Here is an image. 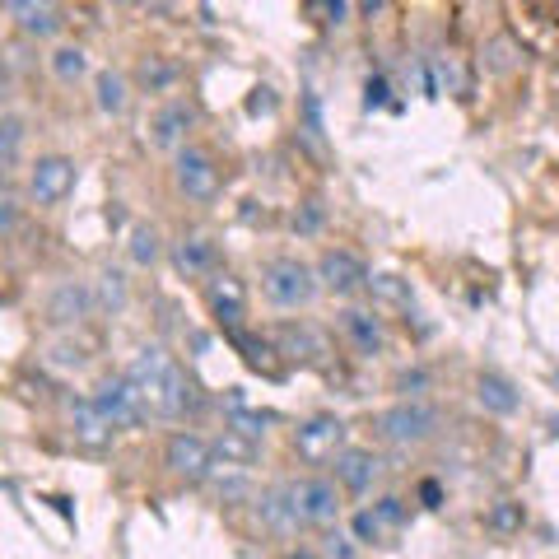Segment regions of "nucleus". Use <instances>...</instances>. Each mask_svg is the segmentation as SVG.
Instances as JSON below:
<instances>
[{
	"label": "nucleus",
	"instance_id": "nucleus-40",
	"mask_svg": "<svg viewBox=\"0 0 559 559\" xmlns=\"http://www.w3.org/2000/svg\"><path fill=\"white\" fill-rule=\"evenodd\" d=\"M0 94H5V70H0Z\"/></svg>",
	"mask_w": 559,
	"mask_h": 559
},
{
	"label": "nucleus",
	"instance_id": "nucleus-26",
	"mask_svg": "<svg viewBox=\"0 0 559 559\" xmlns=\"http://www.w3.org/2000/svg\"><path fill=\"white\" fill-rule=\"evenodd\" d=\"M369 289L378 294V299H387V303H401V308H410V285L406 280H396V275H369Z\"/></svg>",
	"mask_w": 559,
	"mask_h": 559
},
{
	"label": "nucleus",
	"instance_id": "nucleus-13",
	"mask_svg": "<svg viewBox=\"0 0 559 559\" xmlns=\"http://www.w3.org/2000/svg\"><path fill=\"white\" fill-rule=\"evenodd\" d=\"M378 471H382V462L373 457L369 448H345V452H336V480H341L345 490L350 494H364L378 480Z\"/></svg>",
	"mask_w": 559,
	"mask_h": 559
},
{
	"label": "nucleus",
	"instance_id": "nucleus-20",
	"mask_svg": "<svg viewBox=\"0 0 559 559\" xmlns=\"http://www.w3.org/2000/svg\"><path fill=\"white\" fill-rule=\"evenodd\" d=\"M261 518L271 522L275 532H294V527H303L299 508H294V490H289V485H275V490L261 494Z\"/></svg>",
	"mask_w": 559,
	"mask_h": 559
},
{
	"label": "nucleus",
	"instance_id": "nucleus-23",
	"mask_svg": "<svg viewBox=\"0 0 559 559\" xmlns=\"http://www.w3.org/2000/svg\"><path fill=\"white\" fill-rule=\"evenodd\" d=\"M24 117L19 112H5L0 117V164H14L19 159V150H24Z\"/></svg>",
	"mask_w": 559,
	"mask_h": 559
},
{
	"label": "nucleus",
	"instance_id": "nucleus-16",
	"mask_svg": "<svg viewBox=\"0 0 559 559\" xmlns=\"http://www.w3.org/2000/svg\"><path fill=\"white\" fill-rule=\"evenodd\" d=\"M70 424H75V438H80L84 448H108L112 434H117V429L98 415L94 401H70Z\"/></svg>",
	"mask_w": 559,
	"mask_h": 559
},
{
	"label": "nucleus",
	"instance_id": "nucleus-8",
	"mask_svg": "<svg viewBox=\"0 0 559 559\" xmlns=\"http://www.w3.org/2000/svg\"><path fill=\"white\" fill-rule=\"evenodd\" d=\"M173 173H178V187L187 191L191 201H215L219 191V168L215 159L205 150H196V145H182L178 150V164H173Z\"/></svg>",
	"mask_w": 559,
	"mask_h": 559
},
{
	"label": "nucleus",
	"instance_id": "nucleus-22",
	"mask_svg": "<svg viewBox=\"0 0 559 559\" xmlns=\"http://www.w3.org/2000/svg\"><path fill=\"white\" fill-rule=\"evenodd\" d=\"M98 112H108V117H122L126 103H131V94H126V75H117V70H98Z\"/></svg>",
	"mask_w": 559,
	"mask_h": 559
},
{
	"label": "nucleus",
	"instance_id": "nucleus-6",
	"mask_svg": "<svg viewBox=\"0 0 559 559\" xmlns=\"http://www.w3.org/2000/svg\"><path fill=\"white\" fill-rule=\"evenodd\" d=\"M289 490H294V508H299L303 527H327V522H336V513H341V494H336L331 480L308 476V480H294Z\"/></svg>",
	"mask_w": 559,
	"mask_h": 559
},
{
	"label": "nucleus",
	"instance_id": "nucleus-17",
	"mask_svg": "<svg viewBox=\"0 0 559 559\" xmlns=\"http://www.w3.org/2000/svg\"><path fill=\"white\" fill-rule=\"evenodd\" d=\"M341 331H345V341L355 345L359 355H378L382 350V322L373 313H364V308H345Z\"/></svg>",
	"mask_w": 559,
	"mask_h": 559
},
{
	"label": "nucleus",
	"instance_id": "nucleus-39",
	"mask_svg": "<svg viewBox=\"0 0 559 559\" xmlns=\"http://www.w3.org/2000/svg\"><path fill=\"white\" fill-rule=\"evenodd\" d=\"M289 559H313V555H308V550H299V555H289Z\"/></svg>",
	"mask_w": 559,
	"mask_h": 559
},
{
	"label": "nucleus",
	"instance_id": "nucleus-1",
	"mask_svg": "<svg viewBox=\"0 0 559 559\" xmlns=\"http://www.w3.org/2000/svg\"><path fill=\"white\" fill-rule=\"evenodd\" d=\"M126 378L136 382L140 401H145V415H159V420H178L196 406V387H191L187 369L168 355L164 345H145L131 359V373Z\"/></svg>",
	"mask_w": 559,
	"mask_h": 559
},
{
	"label": "nucleus",
	"instance_id": "nucleus-38",
	"mask_svg": "<svg viewBox=\"0 0 559 559\" xmlns=\"http://www.w3.org/2000/svg\"><path fill=\"white\" fill-rule=\"evenodd\" d=\"M490 56H494V70H508V42H490Z\"/></svg>",
	"mask_w": 559,
	"mask_h": 559
},
{
	"label": "nucleus",
	"instance_id": "nucleus-32",
	"mask_svg": "<svg viewBox=\"0 0 559 559\" xmlns=\"http://www.w3.org/2000/svg\"><path fill=\"white\" fill-rule=\"evenodd\" d=\"M19 224V201H14V191L0 187V233H10Z\"/></svg>",
	"mask_w": 559,
	"mask_h": 559
},
{
	"label": "nucleus",
	"instance_id": "nucleus-15",
	"mask_svg": "<svg viewBox=\"0 0 559 559\" xmlns=\"http://www.w3.org/2000/svg\"><path fill=\"white\" fill-rule=\"evenodd\" d=\"M5 10L14 14V24L24 28V33H33V38H52V33H61L66 28V14L56 10V5H33V0H10Z\"/></svg>",
	"mask_w": 559,
	"mask_h": 559
},
{
	"label": "nucleus",
	"instance_id": "nucleus-21",
	"mask_svg": "<svg viewBox=\"0 0 559 559\" xmlns=\"http://www.w3.org/2000/svg\"><path fill=\"white\" fill-rule=\"evenodd\" d=\"M476 396H480V406L494 410V415H513V410H518V392H513V382L499 378V373H480Z\"/></svg>",
	"mask_w": 559,
	"mask_h": 559
},
{
	"label": "nucleus",
	"instance_id": "nucleus-33",
	"mask_svg": "<svg viewBox=\"0 0 559 559\" xmlns=\"http://www.w3.org/2000/svg\"><path fill=\"white\" fill-rule=\"evenodd\" d=\"M140 75H145V84H154V89H164V84L173 80V66H159V61H145V66H140Z\"/></svg>",
	"mask_w": 559,
	"mask_h": 559
},
{
	"label": "nucleus",
	"instance_id": "nucleus-12",
	"mask_svg": "<svg viewBox=\"0 0 559 559\" xmlns=\"http://www.w3.org/2000/svg\"><path fill=\"white\" fill-rule=\"evenodd\" d=\"M205 303H210V313H215L229 331L243 327V317H247V294H243V285H238L233 275H219V280H210V289H205Z\"/></svg>",
	"mask_w": 559,
	"mask_h": 559
},
{
	"label": "nucleus",
	"instance_id": "nucleus-5",
	"mask_svg": "<svg viewBox=\"0 0 559 559\" xmlns=\"http://www.w3.org/2000/svg\"><path fill=\"white\" fill-rule=\"evenodd\" d=\"M164 466L173 471V476H182V480L196 485V480H205L210 471H215V448H210L201 434H187V429H182V434L168 438Z\"/></svg>",
	"mask_w": 559,
	"mask_h": 559
},
{
	"label": "nucleus",
	"instance_id": "nucleus-11",
	"mask_svg": "<svg viewBox=\"0 0 559 559\" xmlns=\"http://www.w3.org/2000/svg\"><path fill=\"white\" fill-rule=\"evenodd\" d=\"M341 438H345V424L336 420V415H317V420H308L299 434H294V448H299V457H308V462H327V457H336Z\"/></svg>",
	"mask_w": 559,
	"mask_h": 559
},
{
	"label": "nucleus",
	"instance_id": "nucleus-2",
	"mask_svg": "<svg viewBox=\"0 0 559 559\" xmlns=\"http://www.w3.org/2000/svg\"><path fill=\"white\" fill-rule=\"evenodd\" d=\"M317 271L299 257H271L261 266V294L275 308H308L317 299Z\"/></svg>",
	"mask_w": 559,
	"mask_h": 559
},
{
	"label": "nucleus",
	"instance_id": "nucleus-25",
	"mask_svg": "<svg viewBox=\"0 0 559 559\" xmlns=\"http://www.w3.org/2000/svg\"><path fill=\"white\" fill-rule=\"evenodd\" d=\"M229 434L257 443V438L266 434V415H252V410H243V406H229Z\"/></svg>",
	"mask_w": 559,
	"mask_h": 559
},
{
	"label": "nucleus",
	"instance_id": "nucleus-34",
	"mask_svg": "<svg viewBox=\"0 0 559 559\" xmlns=\"http://www.w3.org/2000/svg\"><path fill=\"white\" fill-rule=\"evenodd\" d=\"M355 536H359V541H378V536H382V522L373 518V513H359V518H355Z\"/></svg>",
	"mask_w": 559,
	"mask_h": 559
},
{
	"label": "nucleus",
	"instance_id": "nucleus-3",
	"mask_svg": "<svg viewBox=\"0 0 559 559\" xmlns=\"http://www.w3.org/2000/svg\"><path fill=\"white\" fill-rule=\"evenodd\" d=\"M434 429H438V410L424 406V401H396V406H387L378 415V434L387 443H396V448H415L424 438H434Z\"/></svg>",
	"mask_w": 559,
	"mask_h": 559
},
{
	"label": "nucleus",
	"instance_id": "nucleus-27",
	"mask_svg": "<svg viewBox=\"0 0 559 559\" xmlns=\"http://www.w3.org/2000/svg\"><path fill=\"white\" fill-rule=\"evenodd\" d=\"M84 66H89V61H84L80 47H61V52H52V70L61 75V80H80Z\"/></svg>",
	"mask_w": 559,
	"mask_h": 559
},
{
	"label": "nucleus",
	"instance_id": "nucleus-4",
	"mask_svg": "<svg viewBox=\"0 0 559 559\" xmlns=\"http://www.w3.org/2000/svg\"><path fill=\"white\" fill-rule=\"evenodd\" d=\"M94 406H98V415H103L112 429H131V424L145 420V401H140L136 382L126 378V373H117V378H103V382H98Z\"/></svg>",
	"mask_w": 559,
	"mask_h": 559
},
{
	"label": "nucleus",
	"instance_id": "nucleus-30",
	"mask_svg": "<svg viewBox=\"0 0 559 559\" xmlns=\"http://www.w3.org/2000/svg\"><path fill=\"white\" fill-rule=\"evenodd\" d=\"M215 448H219V457H233V462H252V443H247V438H238V434H229V429H224V438H219Z\"/></svg>",
	"mask_w": 559,
	"mask_h": 559
},
{
	"label": "nucleus",
	"instance_id": "nucleus-37",
	"mask_svg": "<svg viewBox=\"0 0 559 559\" xmlns=\"http://www.w3.org/2000/svg\"><path fill=\"white\" fill-rule=\"evenodd\" d=\"M420 499H424V504H429V508H438V499H443V490H438L434 480H424V485H420Z\"/></svg>",
	"mask_w": 559,
	"mask_h": 559
},
{
	"label": "nucleus",
	"instance_id": "nucleus-24",
	"mask_svg": "<svg viewBox=\"0 0 559 559\" xmlns=\"http://www.w3.org/2000/svg\"><path fill=\"white\" fill-rule=\"evenodd\" d=\"M131 257H136V266H154L159 261V233L150 224H136L131 229Z\"/></svg>",
	"mask_w": 559,
	"mask_h": 559
},
{
	"label": "nucleus",
	"instance_id": "nucleus-36",
	"mask_svg": "<svg viewBox=\"0 0 559 559\" xmlns=\"http://www.w3.org/2000/svg\"><path fill=\"white\" fill-rule=\"evenodd\" d=\"M294 224H299V233H313L317 224H322V210H317V201L308 205V215H303V219H294Z\"/></svg>",
	"mask_w": 559,
	"mask_h": 559
},
{
	"label": "nucleus",
	"instance_id": "nucleus-35",
	"mask_svg": "<svg viewBox=\"0 0 559 559\" xmlns=\"http://www.w3.org/2000/svg\"><path fill=\"white\" fill-rule=\"evenodd\" d=\"M364 103H369V108H382V103H387V80H382V75H373V80H369Z\"/></svg>",
	"mask_w": 559,
	"mask_h": 559
},
{
	"label": "nucleus",
	"instance_id": "nucleus-29",
	"mask_svg": "<svg viewBox=\"0 0 559 559\" xmlns=\"http://www.w3.org/2000/svg\"><path fill=\"white\" fill-rule=\"evenodd\" d=\"M98 280H103V285H98V303H103V308H122V303H126V280H122V271H103Z\"/></svg>",
	"mask_w": 559,
	"mask_h": 559
},
{
	"label": "nucleus",
	"instance_id": "nucleus-19",
	"mask_svg": "<svg viewBox=\"0 0 559 559\" xmlns=\"http://www.w3.org/2000/svg\"><path fill=\"white\" fill-rule=\"evenodd\" d=\"M173 266H178L187 280H196V275H205L215 266V243L201 238V233H191V238H182V243L173 247Z\"/></svg>",
	"mask_w": 559,
	"mask_h": 559
},
{
	"label": "nucleus",
	"instance_id": "nucleus-28",
	"mask_svg": "<svg viewBox=\"0 0 559 559\" xmlns=\"http://www.w3.org/2000/svg\"><path fill=\"white\" fill-rule=\"evenodd\" d=\"M494 527V532H518L522 527V504H513V499H499V504L490 508V518H485Z\"/></svg>",
	"mask_w": 559,
	"mask_h": 559
},
{
	"label": "nucleus",
	"instance_id": "nucleus-10",
	"mask_svg": "<svg viewBox=\"0 0 559 559\" xmlns=\"http://www.w3.org/2000/svg\"><path fill=\"white\" fill-rule=\"evenodd\" d=\"M89 313H94V294H89V285H80V280H61V285L47 294V322H52V327H75V322H84Z\"/></svg>",
	"mask_w": 559,
	"mask_h": 559
},
{
	"label": "nucleus",
	"instance_id": "nucleus-7",
	"mask_svg": "<svg viewBox=\"0 0 559 559\" xmlns=\"http://www.w3.org/2000/svg\"><path fill=\"white\" fill-rule=\"evenodd\" d=\"M75 187V164H70L66 154H42L33 173H28V196L38 205H61Z\"/></svg>",
	"mask_w": 559,
	"mask_h": 559
},
{
	"label": "nucleus",
	"instance_id": "nucleus-14",
	"mask_svg": "<svg viewBox=\"0 0 559 559\" xmlns=\"http://www.w3.org/2000/svg\"><path fill=\"white\" fill-rule=\"evenodd\" d=\"M191 131V108L187 103H164V108L154 112V122H150V140L159 145V150H182V140H187Z\"/></svg>",
	"mask_w": 559,
	"mask_h": 559
},
{
	"label": "nucleus",
	"instance_id": "nucleus-9",
	"mask_svg": "<svg viewBox=\"0 0 559 559\" xmlns=\"http://www.w3.org/2000/svg\"><path fill=\"white\" fill-rule=\"evenodd\" d=\"M317 285H327L331 294H355V289L369 285V271H364V261H359L355 252L327 247L322 261H317Z\"/></svg>",
	"mask_w": 559,
	"mask_h": 559
},
{
	"label": "nucleus",
	"instance_id": "nucleus-18",
	"mask_svg": "<svg viewBox=\"0 0 559 559\" xmlns=\"http://www.w3.org/2000/svg\"><path fill=\"white\" fill-rule=\"evenodd\" d=\"M275 355H285V359H299V364H308V359L317 355H327V345H322V336H317L313 327H280L275 331Z\"/></svg>",
	"mask_w": 559,
	"mask_h": 559
},
{
	"label": "nucleus",
	"instance_id": "nucleus-31",
	"mask_svg": "<svg viewBox=\"0 0 559 559\" xmlns=\"http://www.w3.org/2000/svg\"><path fill=\"white\" fill-rule=\"evenodd\" d=\"M373 518H378L382 527H401V518H406V508H401V499H396V494H387V499H378V508H373Z\"/></svg>",
	"mask_w": 559,
	"mask_h": 559
}]
</instances>
